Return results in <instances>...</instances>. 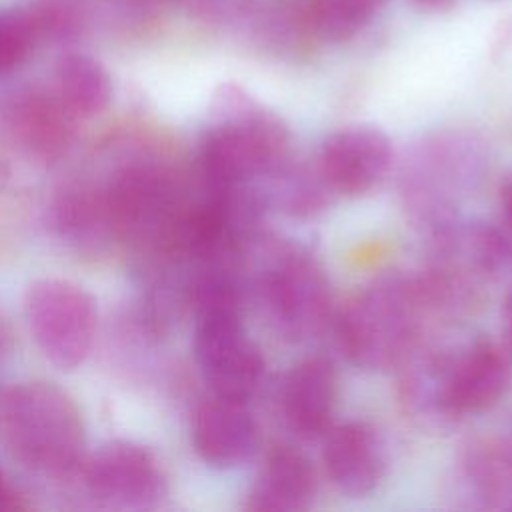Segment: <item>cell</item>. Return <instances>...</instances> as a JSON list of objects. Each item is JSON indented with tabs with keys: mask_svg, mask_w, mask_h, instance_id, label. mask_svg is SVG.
<instances>
[{
	"mask_svg": "<svg viewBox=\"0 0 512 512\" xmlns=\"http://www.w3.org/2000/svg\"><path fill=\"white\" fill-rule=\"evenodd\" d=\"M430 256L426 272L418 276L426 298L432 308H460L508 268L512 244L488 224L454 218L432 230Z\"/></svg>",
	"mask_w": 512,
	"mask_h": 512,
	"instance_id": "obj_6",
	"label": "cell"
},
{
	"mask_svg": "<svg viewBox=\"0 0 512 512\" xmlns=\"http://www.w3.org/2000/svg\"><path fill=\"white\" fill-rule=\"evenodd\" d=\"M192 442L212 468L228 470L250 460L258 448V426L248 402L212 394L194 414Z\"/></svg>",
	"mask_w": 512,
	"mask_h": 512,
	"instance_id": "obj_13",
	"label": "cell"
},
{
	"mask_svg": "<svg viewBox=\"0 0 512 512\" xmlns=\"http://www.w3.org/2000/svg\"><path fill=\"white\" fill-rule=\"evenodd\" d=\"M272 328L286 340L316 336L330 318L332 292L320 262L302 248H276L256 278Z\"/></svg>",
	"mask_w": 512,
	"mask_h": 512,
	"instance_id": "obj_7",
	"label": "cell"
},
{
	"mask_svg": "<svg viewBox=\"0 0 512 512\" xmlns=\"http://www.w3.org/2000/svg\"><path fill=\"white\" fill-rule=\"evenodd\" d=\"M36 38L40 36H68L82 20V4L78 0H36L34 8L26 12Z\"/></svg>",
	"mask_w": 512,
	"mask_h": 512,
	"instance_id": "obj_21",
	"label": "cell"
},
{
	"mask_svg": "<svg viewBox=\"0 0 512 512\" xmlns=\"http://www.w3.org/2000/svg\"><path fill=\"white\" fill-rule=\"evenodd\" d=\"M512 386V352L506 344L476 340L450 350L446 406L450 420L480 414L498 404Z\"/></svg>",
	"mask_w": 512,
	"mask_h": 512,
	"instance_id": "obj_10",
	"label": "cell"
},
{
	"mask_svg": "<svg viewBox=\"0 0 512 512\" xmlns=\"http://www.w3.org/2000/svg\"><path fill=\"white\" fill-rule=\"evenodd\" d=\"M288 160L290 132L284 122L242 88H218L200 144V168L210 188L258 184Z\"/></svg>",
	"mask_w": 512,
	"mask_h": 512,
	"instance_id": "obj_1",
	"label": "cell"
},
{
	"mask_svg": "<svg viewBox=\"0 0 512 512\" xmlns=\"http://www.w3.org/2000/svg\"><path fill=\"white\" fill-rule=\"evenodd\" d=\"M0 434L24 466L44 474H68L84 450L78 406L50 382H22L2 394Z\"/></svg>",
	"mask_w": 512,
	"mask_h": 512,
	"instance_id": "obj_4",
	"label": "cell"
},
{
	"mask_svg": "<svg viewBox=\"0 0 512 512\" xmlns=\"http://www.w3.org/2000/svg\"><path fill=\"white\" fill-rule=\"evenodd\" d=\"M482 172L484 154L470 136L426 138L402 170L404 206L432 232L456 218V208L476 188Z\"/></svg>",
	"mask_w": 512,
	"mask_h": 512,
	"instance_id": "obj_5",
	"label": "cell"
},
{
	"mask_svg": "<svg viewBox=\"0 0 512 512\" xmlns=\"http://www.w3.org/2000/svg\"><path fill=\"white\" fill-rule=\"evenodd\" d=\"M468 494L484 508L512 510V438L478 440L460 462Z\"/></svg>",
	"mask_w": 512,
	"mask_h": 512,
	"instance_id": "obj_17",
	"label": "cell"
},
{
	"mask_svg": "<svg viewBox=\"0 0 512 512\" xmlns=\"http://www.w3.org/2000/svg\"><path fill=\"white\" fill-rule=\"evenodd\" d=\"M502 330H504V340L506 348L512 352V286L504 298V308H502Z\"/></svg>",
	"mask_w": 512,
	"mask_h": 512,
	"instance_id": "obj_22",
	"label": "cell"
},
{
	"mask_svg": "<svg viewBox=\"0 0 512 512\" xmlns=\"http://www.w3.org/2000/svg\"><path fill=\"white\" fill-rule=\"evenodd\" d=\"M316 474L304 454L294 448H276L264 460L250 486L244 508L252 512H298L312 506Z\"/></svg>",
	"mask_w": 512,
	"mask_h": 512,
	"instance_id": "obj_15",
	"label": "cell"
},
{
	"mask_svg": "<svg viewBox=\"0 0 512 512\" xmlns=\"http://www.w3.org/2000/svg\"><path fill=\"white\" fill-rule=\"evenodd\" d=\"M54 82L58 100L74 116H96L112 98V80L106 68L86 54L62 56L56 64Z\"/></svg>",
	"mask_w": 512,
	"mask_h": 512,
	"instance_id": "obj_18",
	"label": "cell"
},
{
	"mask_svg": "<svg viewBox=\"0 0 512 512\" xmlns=\"http://www.w3.org/2000/svg\"><path fill=\"white\" fill-rule=\"evenodd\" d=\"M336 404V372L330 360L310 356L296 362L282 380L280 406L288 428L306 440L324 436Z\"/></svg>",
	"mask_w": 512,
	"mask_h": 512,
	"instance_id": "obj_14",
	"label": "cell"
},
{
	"mask_svg": "<svg viewBox=\"0 0 512 512\" xmlns=\"http://www.w3.org/2000/svg\"><path fill=\"white\" fill-rule=\"evenodd\" d=\"M194 356L212 394L248 402L264 384L266 360L242 322L238 282L224 270L206 274L194 294Z\"/></svg>",
	"mask_w": 512,
	"mask_h": 512,
	"instance_id": "obj_2",
	"label": "cell"
},
{
	"mask_svg": "<svg viewBox=\"0 0 512 512\" xmlns=\"http://www.w3.org/2000/svg\"><path fill=\"white\" fill-rule=\"evenodd\" d=\"M322 460L340 492L366 496L386 474V444L370 422L350 420L326 432Z\"/></svg>",
	"mask_w": 512,
	"mask_h": 512,
	"instance_id": "obj_12",
	"label": "cell"
},
{
	"mask_svg": "<svg viewBox=\"0 0 512 512\" xmlns=\"http://www.w3.org/2000/svg\"><path fill=\"white\" fill-rule=\"evenodd\" d=\"M390 162L392 144L382 130L348 126L322 142L316 168L332 194L360 196L382 182Z\"/></svg>",
	"mask_w": 512,
	"mask_h": 512,
	"instance_id": "obj_11",
	"label": "cell"
},
{
	"mask_svg": "<svg viewBox=\"0 0 512 512\" xmlns=\"http://www.w3.org/2000/svg\"><path fill=\"white\" fill-rule=\"evenodd\" d=\"M16 500H14V492H10L8 484L2 478V470H0V510H8V508H16Z\"/></svg>",
	"mask_w": 512,
	"mask_h": 512,
	"instance_id": "obj_25",
	"label": "cell"
},
{
	"mask_svg": "<svg viewBox=\"0 0 512 512\" xmlns=\"http://www.w3.org/2000/svg\"><path fill=\"white\" fill-rule=\"evenodd\" d=\"M74 114L58 100L40 92H28L12 106V126L24 146L42 160L62 154L72 138Z\"/></svg>",
	"mask_w": 512,
	"mask_h": 512,
	"instance_id": "obj_16",
	"label": "cell"
},
{
	"mask_svg": "<svg viewBox=\"0 0 512 512\" xmlns=\"http://www.w3.org/2000/svg\"><path fill=\"white\" fill-rule=\"evenodd\" d=\"M86 484L94 498L116 508H148L166 488L158 458L130 440H114L92 454Z\"/></svg>",
	"mask_w": 512,
	"mask_h": 512,
	"instance_id": "obj_9",
	"label": "cell"
},
{
	"mask_svg": "<svg viewBox=\"0 0 512 512\" xmlns=\"http://www.w3.org/2000/svg\"><path fill=\"white\" fill-rule=\"evenodd\" d=\"M428 310L432 304L418 278H378L342 308L336 322L340 350L356 368L396 366L420 342Z\"/></svg>",
	"mask_w": 512,
	"mask_h": 512,
	"instance_id": "obj_3",
	"label": "cell"
},
{
	"mask_svg": "<svg viewBox=\"0 0 512 512\" xmlns=\"http://www.w3.org/2000/svg\"><path fill=\"white\" fill-rule=\"evenodd\" d=\"M502 208H504V216L512 228V176L502 186Z\"/></svg>",
	"mask_w": 512,
	"mask_h": 512,
	"instance_id": "obj_24",
	"label": "cell"
},
{
	"mask_svg": "<svg viewBox=\"0 0 512 512\" xmlns=\"http://www.w3.org/2000/svg\"><path fill=\"white\" fill-rule=\"evenodd\" d=\"M36 42L26 10H0V76L16 70Z\"/></svg>",
	"mask_w": 512,
	"mask_h": 512,
	"instance_id": "obj_20",
	"label": "cell"
},
{
	"mask_svg": "<svg viewBox=\"0 0 512 512\" xmlns=\"http://www.w3.org/2000/svg\"><path fill=\"white\" fill-rule=\"evenodd\" d=\"M386 0H312L310 22L326 42L354 38L382 8Z\"/></svg>",
	"mask_w": 512,
	"mask_h": 512,
	"instance_id": "obj_19",
	"label": "cell"
},
{
	"mask_svg": "<svg viewBox=\"0 0 512 512\" xmlns=\"http://www.w3.org/2000/svg\"><path fill=\"white\" fill-rule=\"evenodd\" d=\"M416 6L424 8V10H432V12H444L450 10L454 6L456 0H412Z\"/></svg>",
	"mask_w": 512,
	"mask_h": 512,
	"instance_id": "obj_23",
	"label": "cell"
},
{
	"mask_svg": "<svg viewBox=\"0 0 512 512\" xmlns=\"http://www.w3.org/2000/svg\"><path fill=\"white\" fill-rule=\"evenodd\" d=\"M28 328L42 354L62 370L78 368L92 350L98 326L94 298L70 280L44 278L24 298Z\"/></svg>",
	"mask_w": 512,
	"mask_h": 512,
	"instance_id": "obj_8",
	"label": "cell"
}]
</instances>
